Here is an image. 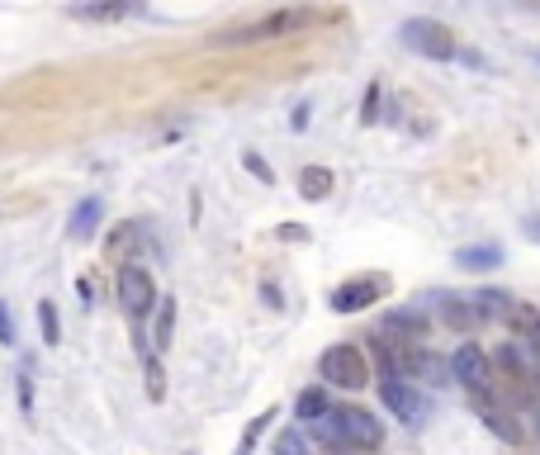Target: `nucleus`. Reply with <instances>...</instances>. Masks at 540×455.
<instances>
[{
	"instance_id": "obj_33",
	"label": "nucleus",
	"mask_w": 540,
	"mask_h": 455,
	"mask_svg": "<svg viewBox=\"0 0 540 455\" xmlns=\"http://www.w3.org/2000/svg\"><path fill=\"white\" fill-rule=\"evenodd\" d=\"M531 422H536V437H540V408H531Z\"/></svg>"
},
{
	"instance_id": "obj_6",
	"label": "nucleus",
	"mask_w": 540,
	"mask_h": 455,
	"mask_svg": "<svg viewBox=\"0 0 540 455\" xmlns=\"http://www.w3.org/2000/svg\"><path fill=\"white\" fill-rule=\"evenodd\" d=\"M379 403H384L403 427H417V422L427 418V399H422L408 380H398V375H384V380H379Z\"/></svg>"
},
{
	"instance_id": "obj_19",
	"label": "nucleus",
	"mask_w": 540,
	"mask_h": 455,
	"mask_svg": "<svg viewBox=\"0 0 540 455\" xmlns=\"http://www.w3.org/2000/svg\"><path fill=\"white\" fill-rule=\"evenodd\" d=\"M469 299H474V309H479V318H484V323H493V318H503V323H507L512 294H503V290H479V294H469Z\"/></svg>"
},
{
	"instance_id": "obj_14",
	"label": "nucleus",
	"mask_w": 540,
	"mask_h": 455,
	"mask_svg": "<svg viewBox=\"0 0 540 455\" xmlns=\"http://www.w3.org/2000/svg\"><path fill=\"white\" fill-rule=\"evenodd\" d=\"M100 214H105V204L95 200V195L76 204L72 219H67V233H72V242H90V237H95V228H100Z\"/></svg>"
},
{
	"instance_id": "obj_9",
	"label": "nucleus",
	"mask_w": 540,
	"mask_h": 455,
	"mask_svg": "<svg viewBox=\"0 0 540 455\" xmlns=\"http://www.w3.org/2000/svg\"><path fill=\"white\" fill-rule=\"evenodd\" d=\"M304 10H275L266 15L261 24H247V29H233V34L223 38V43H256V38H275V34H289V29H299L304 24Z\"/></svg>"
},
{
	"instance_id": "obj_1",
	"label": "nucleus",
	"mask_w": 540,
	"mask_h": 455,
	"mask_svg": "<svg viewBox=\"0 0 540 455\" xmlns=\"http://www.w3.org/2000/svg\"><path fill=\"white\" fill-rule=\"evenodd\" d=\"M318 437L332 446H356V451H379L384 446V422L365 408H332L318 422Z\"/></svg>"
},
{
	"instance_id": "obj_30",
	"label": "nucleus",
	"mask_w": 540,
	"mask_h": 455,
	"mask_svg": "<svg viewBox=\"0 0 540 455\" xmlns=\"http://www.w3.org/2000/svg\"><path fill=\"white\" fill-rule=\"evenodd\" d=\"M280 237L285 242H308V228L304 223H280Z\"/></svg>"
},
{
	"instance_id": "obj_29",
	"label": "nucleus",
	"mask_w": 540,
	"mask_h": 455,
	"mask_svg": "<svg viewBox=\"0 0 540 455\" xmlns=\"http://www.w3.org/2000/svg\"><path fill=\"white\" fill-rule=\"evenodd\" d=\"M0 346H15V313L0 299Z\"/></svg>"
},
{
	"instance_id": "obj_12",
	"label": "nucleus",
	"mask_w": 540,
	"mask_h": 455,
	"mask_svg": "<svg viewBox=\"0 0 540 455\" xmlns=\"http://www.w3.org/2000/svg\"><path fill=\"white\" fill-rule=\"evenodd\" d=\"M474 408H479V418H484V427H488V432H493L498 441H507V446H522V441H526L522 422L512 418V413H507L503 403H474Z\"/></svg>"
},
{
	"instance_id": "obj_15",
	"label": "nucleus",
	"mask_w": 540,
	"mask_h": 455,
	"mask_svg": "<svg viewBox=\"0 0 540 455\" xmlns=\"http://www.w3.org/2000/svg\"><path fill=\"white\" fill-rule=\"evenodd\" d=\"M498 365H503V370H507V375H512L517 384H522V389H536V384H540V370L526 361L522 346H517V342H507L503 351H498Z\"/></svg>"
},
{
	"instance_id": "obj_2",
	"label": "nucleus",
	"mask_w": 540,
	"mask_h": 455,
	"mask_svg": "<svg viewBox=\"0 0 540 455\" xmlns=\"http://www.w3.org/2000/svg\"><path fill=\"white\" fill-rule=\"evenodd\" d=\"M450 380L465 389L474 403H498L493 399V361L479 342H460L450 351Z\"/></svg>"
},
{
	"instance_id": "obj_20",
	"label": "nucleus",
	"mask_w": 540,
	"mask_h": 455,
	"mask_svg": "<svg viewBox=\"0 0 540 455\" xmlns=\"http://www.w3.org/2000/svg\"><path fill=\"white\" fill-rule=\"evenodd\" d=\"M275 418H280V408H266L261 418L247 422V432H242V441H237V455H252V451H256V441L266 437V427H270Z\"/></svg>"
},
{
	"instance_id": "obj_4",
	"label": "nucleus",
	"mask_w": 540,
	"mask_h": 455,
	"mask_svg": "<svg viewBox=\"0 0 540 455\" xmlns=\"http://www.w3.org/2000/svg\"><path fill=\"white\" fill-rule=\"evenodd\" d=\"M318 375H323L327 384H337V389H365V384H370V356H365L356 342H337L323 351Z\"/></svg>"
},
{
	"instance_id": "obj_10",
	"label": "nucleus",
	"mask_w": 540,
	"mask_h": 455,
	"mask_svg": "<svg viewBox=\"0 0 540 455\" xmlns=\"http://www.w3.org/2000/svg\"><path fill=\"white\" fill-rule=\"evenodd\" d=\"M436 313H441V323L455 332H474L484 318H479V309H474V299L469 294H436Z\"/></svg>"
},
{
	"instance_id": "obj_21",
	"label": "nucleus",
	"mask_w": 540,
	"mask_h": 455,
	"mask_svg": "<svg viewBox=\"0 0 540 455\" xmlns=\"http://www.w3.org/2000/svg\"><path fill=\"white\" fill-rule=\"evenodd\" d=\"M171 332H176V299H162L157 304V351L171 346Z\"/></svg>"
},
{
	"instance_id": "obj_31",
	"label": "nucleus",
	"mask_w": 540,
	"mask_h": 455,
	"mask_svg": "<svg viewBox=\"0 0 540 455\" xmlns=\"http://www.w3.org/2000/svg\"><path fill=\"white\" fill-rule=\"evenodd\" d=\"M289 124H294V133H304V128H308V105H299V110H294V119H289Z\"/></svg>"
},
{
	"instance_id": "obj_13",
	"label": "nucleus",
	"mask_w": 540,
	"mask_h": 455,
	"mask_svg": "<svg viewBox=\"0 0 540 455\" xmlns=\"http://www.w3.org/2000/svg\"><path fill=\"white\" fill-rule=\"evenodd\" d=\"M455 266H460V271H493V266H503V247H498V242L460 247V252H455Z\"/></svg>"
},
{
	"instance_id": "obj_8",
	"label": "nucleus",
	"mask_w": 540,
	"mask_h": 455,
	"mask_svg": "<svg viewBox=\"0 0 540 455\" xmlns=\"http://www.w3.org/2000/svg\"><path fill=\"white\" fill-rule=\"evenodd\" d=\"M398 380H408V384L422 380V384H432V389H441V384H450V361H441L427 346H408L398 356Z\"/></svg>"
},
{
	"instance_id": "obj_23",
	"label": "nucleus",
	"mask_w": 540,
	"mask_h": 455,
	"mask_svg": "<svg viewBox=\"0 0 540 455\" xmlns=\"http://www.w3.org/2000/svg\"><path fill=\"white\" fill-rule=\"evenodd\" d=\"M270 455H308V441L299 427H285L280 437H275V446H270Z\"/></svg>"
},
{
	"instance_id": "obj_27",
	"label": "nucleus",
	"mask_w": 540,
	"mask_h": 455,
	"mask_svg": "<svg viewBox=\"0 0 540 455\" xmlns=\"http://www.w3.org/2000/svg\"><path fill=\"white\" fill-rule=\"evenodd\" d=\"M19 413H24V418L34 413V375H29V365L19 370Z\"/></svg>"
},
{
	"instance_id": "obj_11",
	"label": "nucleus",
	"mask_w": 540,
	"mask_h": 455,
	"mask_svg": "<svg viewBox=\"0 0 540 455\" xmlns=\"http://www.w3.org/2000/svg\"><path fill=\"white\" fill-rule=\"evenodd\" d=\"M507 332L517 337V346H526V351H540V309H536V304L512 299V309H507Z\"/></svg>"
},
{
	"instance_id": "obj_26",
	"label": "nucleus",
	"mask_w": 540,
	"mask_h": 455,
	"mask_svg": "<svg viewBox=\"0 0 540 455\" xmlns=\"http://www.w3.org/2000/svg\"><path fill=\"white\" fill-rule=\"evenodd\" d=\"M128 5H76L72 19H119Z\"/></svg>"
},
{
	"instance_id": "obj_18",
	"label": "nucleus",
	"mask_w": 540,
	"mask_h": 455,
	"mask_svg": "<svg viewBox=\"0 0 540 455\" xmlns=\"http://www.w3.org/2000/svg\"><path fill=\"white\" fill-rule=\"evenodd\" d=\"M332 185H337V176H332V171H327V166H304V171H299V195H304V200H327V195H332Z\"/></svg>"
},
{
	"instance_id": "obj_32",
	"label": "nucleus",
	"mask_w": 540,
	"mask_h": 455,
	"mask_svg": "<svg viewBox=\"0 0 540 455\" xmlns=\"http://www.w3.org/2000/svg\"><path fill=\"white\" fill-rule=\"evenodd\" d=\"M526 237H531V242H540V219H526Z\"/></svg>"
},
{
	"instance_id": "obj_16",
	"label": "nucleus",
	"mask_w": 540,
	"mask_h": 455,
	"mask_svg": "<svg viewBox=\"0 0 540 455\" xmlns=\"http://www.w3.org/2000/svg\"><path fill=\"white\" fill-rule=\"evenodd\" d=\"M384 328L394 332V337H398L403 346H417L422 337H427V318H422L417 309H394V313H389V323H384Z\"/></svg>"
},
{
	"instance_id": "obj_3",
	"label": "nucleus",
	"mask_w": 540,
	"mask_h": 455,
	"mask_svg": "<svg viewBox=\"0 0 540 455\" xmlns=\"http://www.w3.org/2000/svg\"><path fill=\"white\" fill-rule=\"evenodd\" d=\"M398 34H403V48H413L417 57H432V62H460V43H455V34H450V24H441V19L417 15V19H408Z\"/></svg>"
},
{
	"instance_id": "obj_5",
	"label": "nucleus",
	"mask_w": 540,
	"mask_h": 455,
	"mask_svg": "<svg viewBox=\"0 0 540 455\" xmlns=\"http://www.w3.org/2000/svg\"><path fill=\"white\" fill-rule=\"evenodd\" d=\"M119 304H124L128 318H147V313L162 304V299H157V285H152V271H147V266H138V261L119 266Z\"/></svg>"
},
{
	"instance_id": "obj_7",
	"label": "nucleus",
	"mask_w": 540,
	"mask_h": 455,
	"mask_svg": "<svg viewBox=\"0 0 540 455\" xmlns=\"http://www.w3.org/2000/svg\"><path fill=\"white\" fill-rule=\"evenodd\" d=\"M384 294H389L384 275H356V280H346V285L332 290V313H360V309H370V304H379Z\"/></svg>"
},
{
	"instance_id": "obj_17",
	"label": "nucleus",
	"mask_w": 540,
	"mask_h": 455,
	"mask_svg": "<svg viewBox=\"0 0 540 455\" xmlns=\"http://www.w3.org/2000/svg\"><path fill=\"white\" fill-rule=\"evenodd\" d=\"M327 413H332V403H327L323 384H313V389H304V394L294 399V418H299V422H313V427H318Z\"/></svg>"
},
{
	"instance_id": "obj_25",
	"label": "nucleus",
	"mask_w": 540,
	"mask_h": 455,
	"mask_svg": "<svg viewBox=\"0 0 540 455\" xmlns=\"http://www.w3.org/2000/svg\"><path fill=\"white\" fill-rule=\"evenodd\" d=\"M379 100H384V91H379V81H370V91H365V100H360V124L365 128L379 124Z\"/></svg>"
},
{
	"instance_id": "obj_22",
	"label": "nucleus",
	"mask_w": 540,
	"mask_h": 455,
	"mask_svg": "<svg viewBox=\"0 0 540 455\" xmlns=\"http://www.w3.org/2000/svg\"><path fill=\"white\" fill-rule=\"evenodd\" d=\"M38 328H43V342H48V346L62 342V323H57V304H53V299H43V304H38Z\"/></svg>"
},
{
	"instance_id": "obj_24",
	"label": "nucleus",
	"mask_w": 540,
	"mask_h": 455,
	"mask_svg": "<svg viewBox=\"0 0 540 455\" xmlns=\"http://www.w3.org/2000/svg\"><path fill=\"white\" fill-rule=\"evenodd\" d=\"M143 370H147V399H152V403H162V399H166L162 361H157V356H143Z\"/></svg>"
},
{
	"instance_id": "obj_28",
	"label": "nucleus",
	"mask_w": 540,
	"mask_h": 455,
	"mask_svg": "<svg viewBox=\"0 0 540 455\" xmlns=\"http://www.w3.org/2000/svg\"><path fill=\"white\" fill-rule=\"evenodd\" d=\"M242 166H247V171H252V176H256V181H261V185H270V181H275V171H270V166L261 162L256 152H242Z\"/></svg>"
}]
</instances>
